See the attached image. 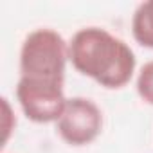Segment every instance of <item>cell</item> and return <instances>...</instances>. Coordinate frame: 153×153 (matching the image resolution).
Wrapping results in <instances>:
<instances>
[{"label": "cell", "instance_id": "obj_1", "mask_svg": "<svg viewBox=\"0 0 153 153\" xmlns=\"http://www.w3.org/2000/svg\"><path fill=\"white\" fill-rule=\"evenodd\" d=\"M68 59L74 68L105 88H121L135 70V54L121 38L101 27H85L68 43Z\"/></svg>", "mask_w": 153, "mask_h": 153}, {"label": "cell", "instance_id": "obj_2", "mask_svg": "<svg viewBox=\"0 0 153 153\" xmlns=\"http://www.w3.org/2000/svg\"><path fill=\"white\" fill-rule=\"evenodd\" d=\"M68 45L52 29H36L27 34L20 51L22 78L63 83Z\"/></svg>", "mask_w": 153, "mask_h": 153}, {"label": "cell", "instance_id": "obj_3", "mask_svg": "<svg viewBox=\"0 0 153 153\" xmlns=\"http://www.w3.org/2000/svg\"><path fill=\"white\" fill-rule=\"evenodd\" d=\"M16 99L24 114L34 123H58L67 105L63 83L31 79L22 76L16 85Z\"/></svg>", "mask_w": 153, "mask_h": 153}, {"label": "cell", "instance_id": "obj_4", "mask_svg": "<svg viewBox=\"0 0 153 153\" xmlns=\"http://www.w3.org/2000/svg\"><path fill=\"white\" fill-rule=\"evenodd\" d=\"M58 133L70 146H85L97 139L103 128L99 106L87 97L67 99L65 110L56 123Z\"/></svg>", "mask_w": 153, "mask_h": 153}, {"label": "cell", "instance_id": "obj_5", "mask_svg": "<svg viewBox=\"0 0 153 153\" xmlns=\"http://www.w3.org/2000/svg\"><path fill=\"white\" fill-rule=\"evenodd\" d=\"M131 33L137 43L153 49V0L139 4L131 18Z\"/></svg>", "mask_w": 153, "mask_h": 153}, {"label": "cell", "instance_id": "obj_6", "mask_svg": "<svg viewBox=\"0 0 153 153\" xmlns=\"http://www.w3.org/2000/svg\"><path fill=\"white\" fill-rule=\"evenodd\" d=\"M137 92L142 101H146L148 105H153V59L148 61L139 72Z\"/></svg>", "mask_w": 153, "mask_h": 153}]
</instances>
